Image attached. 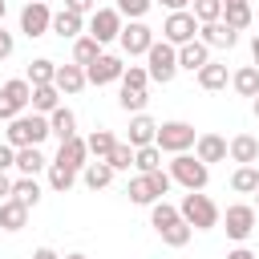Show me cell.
Segmentation results:
<instances>
[{"instance_id": "obj_1", "label": "cell", "mask_w": 259, "mask_h": 259, "mask_svg": "<svg viewBox=\"0 0 259 259\" xmlns=\"http://www.w3.org/2000/svg\"><path fill=\"white\" fill-rule=\"evenodd\" d=\"M49 138V117L45 113H16L12 121H8V146L12 150H20V146H40Z\"/></svg>"}, {"instance_id": "obj_2", "label": "cell", "mask_w": 259, "mask_h": 259, "mask_svg": "<svg viewBox=\"0 0 259 259\" xmlns=\"http://www.w3.org/2000/svg\"><path fill=\"white\" fill-rule=\"evenodd\" d=\"M170 182H178V186H186V190H206V182H210V166L202 162V158H194V154H174V162H170Z\"/></svg>"}, {"instance_id": "obj_3", "label": "cell", "mask_w": 259, "mask_h": 259, "mask_svg": "<svg viewBox=\"0 0 259 259\" xmlns=\"http://www.w3.org/2000/svg\"><path fill=\"white\" fill-rule=\"evenodd\" d=\"M178 214H182L194 231H210V227H219V214H223V210H219L202 190H186L182 202H178Z\"/></svg>"}, {"instance_id": "obj_4", "label": "cell", "mask_w": 259, "mask_h": 259, "mask_svg": "<svg viewBox=\"0 0 259 259\" xmlns=\"http://www.w3.org/2000/svg\"><path fill=\"white\" fill-rule=\"evenodd\" d=\"M146 73H150V81L170 85L174 73H178V49H174L170 40H154V45L146 49Z\"/></svg>"}, {"instance_id": "obj_5", "label": "cell", "mask_w": 259, "mask_h": 259, "mask_svg": "<svg viewBox=\"0 0 259 259\" xmlns=\"http://www.w3.org/2000/svg\"><path fill=\"white\" fill-rule=\"evenodd\" d=\"M130 202H138V206H150V202H158L162 194H170V174L166 170H146V174H138V178H130Z\"/></svg>"}, {"instance_id": "obj_6", "label": "cell", "mask_w": 259, "mask_h": 259, "mask_svg": "<svg viewBox=\"0 0 259 259\" xmlns=\"http://www.w3.org/2000/svg\"><path fill=\"white\" fill-rule=\"evenodd\" d=\"M194 125L190 121H162L158 125V134H154V146L162 150V154H182V150H190L194 146Z\"/></svg>"}, {"instance_id": "obj_7", "label": "cell", "mask_w": 259, "mask_h": 259, "mask_svg": "<svg viewBox=\"0 0 259 259\" xmlns=\"http://www.w3.org/2000/svg\"><path fill=\"white\" fill-rule=\"evenodd\" d=\"M219 223L227 227V235H231L235 243H243V239H251V231H255V223H259V210H255L251 202H235V206H227V214H219Z\"/></svg>"}, {"instance_id": "obj_8", "label": "cell", "mask_w": 259, "mask_h": 259, "mask_svg": "<svg viewBox=\"0 0 259 259\" xmlns=\"http://www.w3.org/2000/svg\"><path fill=\"white\" fill-rule=\"evenodd\" d=\"M28 97H32V85L24 77H12L0 85V121H12L16 113L28 109Z\"/></svg>"}, {"instance_id": "obj_9", "label": "cell", "mask_w": 259, "mask_h": 259, "mask_svg": "<svg viewBox=\"0 0 259 259\" xmlns=\"http://www.w3.org/2000/svg\"><path fill=\"white\" fill-rule=\"evenodd\" d=\"M85 32H89L97 45H109V40H117V32H121V12H117V8H93V12H89V24H85Z\"/></svg>"}, {"instance_id": "obj_10", "label": "cell", "mask_w": 259, "mask_h": 259, "mask_svg": "<svg viewBox=\"0 0 259 259\" xmlns=\"http://www.w3.org/2000/svg\"><path fill=\"white\" fill-rule=\"evenodd\" d=\"M194 36H198V20H194L190 8H178V12L166 16V24H162V40H170V45L178 49V45H186V40H194Z\"/></svg>"}, {"instance_id": "obj_11", "label": "cell", "mask_w": 259, "mask_h": 259, "mask_svg": "<svg viewBox=\"0 0 259 259\" xmlns=\"http://www.w3.org/2000/svg\"><path fill=\"white\" fill-rule=\"evenodd\" d=\"M49 24H53V12H49V4H45V0H28V4L20 8V32H24L28 40L45 36V32H49Z\"/></svg>"}, {"instance_id": "obj_12", "label": "cell", "mask_w": 259, "mask_h": 259, "mask_svg": "<svg viewBox=\"0 0 259 259\" xmlns=\"http://www.w3.org/2000/svg\"><path fill=\"white\" fill-rule=\"evenodd\" d=\"M117 40H121V49H125L130 57H146V49L154 45V32H150V24H142V20H130V24H121Z\"/></svg>"}, {"instance_id": "obj_13", "label": "cell", "mask_w": 259, "mask_h": 259, "mask_svg": "<svg viewBox=\"0 0 259 259\" xmlns=\"http://www.w3.org/2000/svg\"><path fill=\"white\" fill-rule=\"evenodd\" d=\"M121 73H125L121 57H109V53H101L93 65H85V81L89 85H113V81H121Z\"/></svg>"}, {"instance_id": "obj_14", "label": "cell", "mask_w": 259, "mask_h": 259, "mask_svg": "<svg viewBox=\"0 0 259 259\" xmlns=\"http://www.w3.org/2000/svg\"><path fill=\"white\" fill-rule=\"evenodd\" d=\"M198 40H202L206 49H235L239 32H235L227 20H206V24H198Z\"/></svg>"}, {"instance_id": "obj_15", "label": "cell", "mask_w": 259, "mask_h": 259, "mask_svg": "<svg viewBox=\"0 0 259 259\" xmlns=\"http://www.w3.org/2000/svg\"><path fill=\"white\" fill-rule=\"evenodd\" d=\"M57 166H69V170H77L81 174V166L89 162V146H85V138H69V142H61V150H57V158H53Z\"/></svg>"}, {"instance_id": "obj_16", "label": "cell", "mask_w": 259, "mask_h": 259, "mask_svg": "<svg viewBox=\"0 0 259 259\" xmlns=\"http://www.w3.org/2000/svg\"><path fill=\"white\" fill-rule=\"evenodd\" d=\"M49 32H57L61 40H77V36L85 32V16H77V12L61 8V12H53V24H49Z\"/></svg>"}, {"instance_id": "obj_17", "label": "cell", "mask_w": 259, "mask_h": 259, "mask_svg": "<svg viewBox=\"0 0 259 259\" xmlns=\"http://www.w3.org/2000/svg\"><path fill=\"white\" fill-rule=\"evenodd\" d=\"M210 61V49L194 36V40H186V45H178V69H186V73H198L202 65Z\"/></svg>"}, {"instance_id": "obj_18", "label": "cell", "mask_w": 259, "mask_h": 259, "mask_svg": "<svg viewBox=\"0 0 259 259\" xmlns=\"http://www.w3.org/2000/svg\"><path fill=\"white\" fill-rule=\"evenodd\" d=\"M194 158H202L206 166H210V162H223V158H227V138H219V134H198V138H194Z\"/></svg>"}, {"instance_id": "obj_19", "label": "cell", "mask_w": 259, "mask_h": 259, "mask_svg": "<svg viewBox=\"0 0 259 259\" xmlns=\"http://www.w3.org/2000/svg\"><path fill=\"white\" fill-rule=\"evenodd\" d=\"M227 154H231L239 166H251V162H259V138H251V134H235V138L227 142Z\"/></svg>"}, {"instance_id": "obj_20", "label": "cell", "mask_w": 259, "mask_h": 259, "mask_svg": "<svg viewBox=\"0 0 259 259\" xmlns=\"http://www.w3.org/2000/svg\"><path fill=\"white\" fill-rule=\"evenodd\" d=\"M81 182H85L89 190H105V186L113 182V166H109L105 158H97V162H85V166H81Z\"/></svg>"}, {"instance_id": "obj_21", "label": "cell", "mask_w": 259, "mask_h": 259, "mask_svg": "<svg viewBox=\"0 0 259 259\" xmlns=\"http://www.w3.org/2000/svg\"><path fill=\"white\" fill-rule=\"evenodd\" d=\"M53 85H57L61 93H81L89 81H85V69H81V65H57V77H53Z\"/></svg>"}, {"instance_id": "obj_22", "label": "cell", "mask_w": 259, "mask_h": 259, "mask_svg": "<svg viewBox=\"0 0 259 259\" xmlns=\"http://www.w3.org/2000/svg\"><path fill=\"white\" fill-rule=\"evenodd\" d=\"M49 134H53L57 142H69V138L77 134V117H73V109L57 105V109L49 113Z\"/></svg>"}, {"instance_id": "obj_23", "label": "cell", "mask_w": 259, "mask_h": 259, "mask_svg": "<svg viewBox=\"0 0 259 259\" xmlns=\"http://www.w3.org/2000/svg\"><path fill=\"white\" fill-rule=\"evenodd\" d=\"M154 134H158V121L146 117V113H134L130 117V146H154Z\"/></svg>"}, {"instance_id": "obj_24", "label": "cell", "mask_w": 259, "mask_h": 259, "mask_svg": "<svg viewBox=\"0 0 259 259\" xmlns=\"http://www.w3.org/2000/svg\"><path fill=\"white\" fill-rule=\"evenodd\" d=\"M24 223H28V206L16 198H4L0 202V231H24Z\"/></svg>"}, {"instance_id": "obj_25", "label": "cell", "mask_w": 259, "mask_h": 259, "mask_svg": "<svg viewBox=\"0 0 259 259\" xmlns=\"http://www.w3.org/2000/svg\"><path fill=\"white\" fill-rule=\"evenodd\" d=\"M219 20H227L235 32H243V28H251L255 12H251V4H247V0H231V4H223V16H219Z\"/></svg>"}, {"instance_id": "obj_26", "label": "cell", "mask_w": 259, "mask_h": 259, "mask_svg": "<svg viewBox=\"0 0 259 259\" xmlns=\"http://www.w3.org/2000/svg\"><path fill=\"white\" fill-rule=\"evenodd\" d=\"M227 81H231V73H227V65H219V61H206V65L198 69V85H202L206 93L227 89Z\"/></svg>"}, {"instance_id": "obj_27", "label": "cell", "mask_w": 259, "mask_h": 259, "mask_svg": "<svg viewBox=\"0 0 259 259\" xmlns=\"http://www.w3.org/2000/svg\"><path fill=\"white\" fill-rule=\"evenodd\" d=\"M28 105H32V113H45V117H49V113L61 105V89H57V85H32Z\"/></svg>"}, {"instance_id": "obj_28", "label": "cell", "mask_w": 259, "mask_h": 259, "mask_svg": "<svg viewBox=\"0 0 259 259\" xmlns=\"http://www.w3.org/2000/svg\"><path fill=\"white\" fill-rule=\"evenodd\" d=\"M12 166H16L20 174H36V170H45V166H49V158L40 154V146H20Z\"/></svg>"}, {"instance_id": "obj_29", "label": "cell", "mask_w": 259, "mask_h": 259, "mask_svg": "<svg viewBox=\"0 0 259 259\" xmlns=\"http://www.w3.org/2000/svg\"><path fill=\"white\" fill-rule=\"evenodd\" d=\"M8 198H16V202H24V206L32 210V206L40 202V186H36V178H32V174H20V178L12 182V194H8Z\"/></svg>"}, {"instance_id": "obj_30", "label": "cell", "mask_w": 259, "mask_h": 259, "mask_svg": "<svg viewBox=\"0 0 259 259\" xmlns=\"http://www.w3.org/2000/svg\"><path fill=\"white\" fill-rule=\"evenodd\" d=\"M97 57H101V45H97L89 32H81V36L73 40V65H81V69H85V65H93Z\"/></svg>"}, {"instance_id": "obj_31", "label": "cell", "mask_w": 259, "mask_h": 259, "mask_svg": "<svg viewBox=\"0 0 259 259\" xmlns=\"http://www.w3.org/2000/svg\"><path fill=\"white\" fill-rule=\"evenodd\" d=\"M231 85H235L239 97H255L259 93V69L255 65H243L239 73H231Z\"/></svg>"}, {"instance_id": "obj_32", "label": "cell", "mask_w": 259, "mask_h": 259, "mask_svg": "<svg viewBox=\"0 0 259 259\" xmlns=\"http://www.w3.org/2000/svg\"><path fill=\"white\" fill-rule=\"evenodd\" d=\"M182 214H178V206H170L166 198H158V202H150V227L154 231H166L170 223H178Z\"/></svg>"}, {"instance_id": "obj_33", "label": "cell", "mask_w": 259, "mask_h": 259, "mask_svg": "<svg viewBox=\"0 0 259 259\" xmlns=\"http://www.w3.org/2000/svg\"><path fill=\"white\" fill-rule=\"evenodd\" d=\"M53 77H57V65L49 61V57H36V61H28V85H53Z\"/></svg>"}, {"instance_id": "obj_34", "label": "cell", "mask_w": 259, "mask_h": 259, "mask_svg": "<svg viewBox=\"0 0 259 259\" xmlns=\"http://www.w3.org/2000/svg\"><path fill=\"white\" fill-rule=\"evenodd\" d=\"M255 186H259L255 162H251V166H239V170L231 174V190H235V194H255Z\"/></svg>"}, {"instance_id": "obj_35", "label": "cell", "mask_w": 259, "mask_h": 259, "mask_svg": "<svg viewBox=\"0 0 259 259\" xmlns=\"http://www.w3.org/2000/svg\"><path fill=\"white\" fill-rule=\"evenodd\" d=\"M73 182H77V170H69V166H57V162H49V186H53L57 194H69V190H73Z\"/></svg>"}, {"instance_id": "obj_36", "label": "cell", "mask_w": 259, "mask_h": 259, "mask_svg": "<svg viewBox=\"0 0 259 259\" xmlns=\"http://www.w3.org/2000/svg\"><path fill=\"white\" fill-rule=\"evenodd\" d=\"M158 235H162V243H166V247H186V243H190V235H194V227H190L186 219H178V223H170V227H166V231H158Z\"/></svg>"}, {"instance_id": "obj_37", "label": "cell", "mask_w": 259, "mask_h": 259, "mask_svg": "<svg viewBox=\"0 0 259 259\" xmlns=\"http://www.w3.org/2000/svg\"><path fill=\"white\" fill-rule=\"evenodd\" d=\"M146 101H150L146 89H125V85H121V93H117V105H121L125 113H146Z\"/></svg>"}, {"instance_id": "obj_38", "label": "cell", "mask_w": 259, "mask_h": 259, "mask_svg": "<svg viewBox=\"0 0 259 259\" xmlns=\"http://www.w3.org/2000/svg\"><path fill=\"white\" fill-rule=\"evenodd\" d=\"M105 162L113 166V174H117V170H130V166H134V146H130V142H113V150L105 154Z\"/></svg>"}, {"instance_id": "obj_39", "label": "cell", "mask_w": 259, "mask_h": 259, "mask_svg": "<svg viewBox=\"0 0 259 259\" xmlns=\"http://www.w3.org/2000/svg\"><path fill=\"white\" fill-rule=\"evenodd\" d=\"M134 166L146 174V170H162V150L158 146H138L134 150Z\"/></svg>"}, {"instance_id": "obj_40", "label": "cell", "mask_w": 259, "mask_h": 259, "mask_svg": "<svg viewBox=\"0 0 259 259\" xmlns=\"http://www.w3.org/2000/svg\"><path fill=\"white\" fill-rule=\"evenodd\" d=\"M113 142H117V138H113L109 130H93V134L85 138V146H89V154H93V158H105V154L113 150Z\"/></svg>"}, {"instance_id": "obj_41", "label": "cell", "mask_w": 259, "mask_h": 259, "mask_svg": "<svg viewBox=\"0 0 259 259\" xmlns=\"http://www.w3.org/2000/svg\"><path fill=\"white\" fill-rule=\"evenodd\" d=\"M190 12H194V20H198V24L219 20V16H223V0H190Z\"/></svg>"}, {"instance_id": "obj_42", "label": "cell", "mask_w": 259, "mask_h": 259, "mask_svg": "<svg viewBox=\"0 0 259 259\" xmlns=\"http://www.w3.org/2000/svg\"><path fill=\"white\" fill-rule=\"evenodd\" d=\"M121 85H125V89H146V85H150V73H146V65H125V73H121Z\"/></svg>"}, {"instance_id": "obj_43", "label": "cell", "mask_w": 259, "mask_h": 259, "mask_svg": "<svg viewBox=\"0 0 259 259\" xmlns=\"http://www.w3.org/2000/svg\"><path fill=\"white\" fill-rule=\"evenodd\" d=\"M150 4H154V0H117V12L130 16V20H142V16L150 12Z\"/></svg>"}, {"instance_id": "obj_44", "label": "cell", "mask_w": 259, "mask_h": 259, "mask_svg": "<svg viewBox=\"0 0 259 259\" xmlns=\"http://www.w3.org/2000/svg\"><path fill=\"white\" fill-rule=\"evenodd\" d=\"M65 8H69V12H77V16H89V12L97 8V0H65Z\"/></svg>"}, {"instance_id": "obj_45", "label": "cell", "mask_w": 259, "mask_h": 259, "mask_svg": "<svg viewBox=\"0 0 259 259\" xmlns=\"http://www.w3.org/2000/svg\"><path fill=\"white\" fill-rule=\"evenodd\" d=\"M12 49H16V40H12V32H4V24H0V61H8Z\"/></svg>"}, {"instance_id": "obj_46", "label": "cell", "mask_w": 259, "mask_h": 259, "mask_svg": "<svg viewBox=\"0 0 259 259\" xmlns=\"http://www.w3.org/2000/svg\"><path fill=\"white\" fill-rule=\"evenodd\" d=\"M12 162H16V150H12L8 142H0V170H8Z\"/></svg>"}, {"instance_id": "obj_47", "label": "cell", "mask_w": 259, "mask_h": 259, "mask_svg": "<svg viewBox=\"0 0 259 259\" xmlns=\"http://www.w3.org/2000/svg\"><path fill=\"white\" fill-rule=\"evenodd\" d=\"M227 259H255V251L251 247H235V251H227Z\"/></svg>"}, {"instance_id": "obj_48", "label": "cell", "mask_w": 259, "mask_h": 259, "mask_svg": "<svg viewBox=\"0 0 259 259\" xmlns=\"http://www.w3.org/2000/svg\"><path fill=\"white\" fill-rule=\"evenodd\" d=\"M8 194H12V178H8V174H4V170H0V202H4V198H8Z\"/></svg>"}, {"instance_id": "obj_49", "label": "cell", "mask_w": 259, "mask_h": 259, "mask_svg": "<svg viewBox=\"0 0 259 259\" xmlns=\"http://www.w3.org/2000/svg\"><path fill=\"white\" fill-rule=\"evenodd\" d=\"M154 4H162V8H170V12H178V8H190V0H154Z\"/></svg>"}, {"instance_id": "obj_50", "label": "cell", "mask_w": 259, "mask_h": 259, "mask_svg": "<svg viewBox=\"0 0 259 259\" xmlns=\"http://www.w3.org/2000/svg\"><path fill=\"white\" fill-rule=\"evenodd\" d=\"M32 259H61V255H57L53 247H36V251H32Z\"/></svg>"}, {"instance_id": "obj_51", "label": "cell", "mask_w": 259, "mask_h": 259, "mask_svg": "<svg viewBox=\"0 0 259 259\" xmlns=\"http://www.w3.org/2000/svg\"><path fill=\"white\" fill-rule=\"evenodd\" d=\"M251 57H255V69H259V32H255V40H251Z\"/></svg>"}, {"instance_id": "obj_52", "label": "cell", "mask_w": 259, "mask_h": 259, "mask_svg": "<svg viewBox=\"0 0 259 259\" xmlns=\"http://www.w3.org/2000/svg\"><path fill=\"white\" fill-rule=\"evenodd\" d=\"M251 109H255V117H259V93H255V97H251Z\"/></svg>"}, {"instance_id": "obj_53", "label": "cell", "mask_w": 259, "mask_h": 259, "mask_svg": "<svg viewBox=\"0 0 259 259\" xmlns=\"http://www.w3.org/2000/svg\"><path fill=\"white\" fill-rule=\"evenodd\" d=\"M65 259H89V255H81V251H73V255H65Z\"/></svg>"}, {"instance_id": "obj_54", "label": "cell", "mask_w": 259, "mask_h": 259, "mask_svg": "<svg viewBox=\"0 0 259 259\" xmlns=\"http://www.w3.org/2000/svg\"><path fill=\"white\" fill-rule=\"evenodd\" d=\"M4 12H8V4H4V0H0V20H4Z\"/></svg>"}, {"instance_id": "obj_55", "label": "cell", "mask_w": 259, "mask_h": 259, "mask_svg": "<svg viewBox=\"0 0 259 259\" xmlns=\"http://www.w3.org/2000/svg\"><path fill=\"white\" fill-rule=\"evenodd\" d=\"M255 210H259V186H255Z\"/></svg>"}, {"instance_id": "obj_56", "label": "cell", "mask_w": 259, "mask_h": 259, "mask_svg": "<svg viewBox=\"0 0 259 259\" xmlns=\"http://www.w3.org/2000/svg\"><path fill=\"white\" fill-rule=\"evenodd\" d=\"M223 4H231V0H223Z\"/></svg>"}, {"instance_id": "obj_57", "label": "cell", "mask_w": 259, "mask_h": 259, "mask_svg": "<svg viewBox=\"0 0 259 259\" xmlns=\"http://www.w3.org/2000/svg\"><path fill=\"white\" fill-rule=\"evenodd\" d=\"M45 4H49V0H45Z\"/></svg>"}]
</instances>
